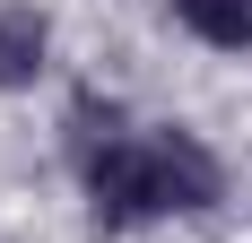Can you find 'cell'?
Here are the masks:
<instances>
[{
	"mask_svg": "<svg viewBox=\"0 0 252 243\" xmlns=\"http://www.w3.org/2000/svg\"><path fill=\"white\" fill-rule=\"evenodd\" d=\"M165 18L200 52H252V0H165Z\"/></svg>",
	"mask_w": 252,
	"mask_h": 243,
	"instance_id": "cell-3",
	"label": "cell"
},
{
	"mask_svg": "<svg viewBox=\"0 0 252 243\" xmlns=\"http://www.w3.org/2000/svg\"><path fill=\"white\" fill-rule=\"evenodd\" d=\"M52 78V18L35 0H0V96H26Z\"/></svg>",
	"mask_w": 252,
	"mask_h": 243,
	"instance_id": "cell-1",
	"label": "cell"
},
{
	"mask_svg": "<svg viewBox=\"0 0 252 243\" xmlns=\"http://www.w3.org/2000/svg\"><path fill=\"white\" fill-rule=\"evenodd\" d=\"M130 104L122 96H104V87H70V104H61V156H70V165H87V156H96V148H113L130 130Z\"/></svg>",
	"mask_w": 252,
	"mask_h": 243,
	"instance_id": "cell-2",
	"label": "cell"
}]
</instances>
